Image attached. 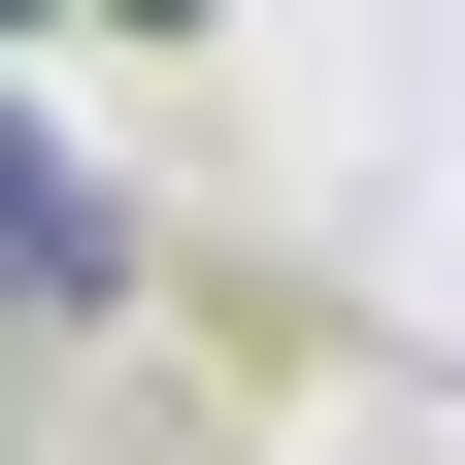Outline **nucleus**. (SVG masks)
<instances>
[{
	"mask_svg": "<svg viewBox=\"0 0 465 465\" xmlns=\"http://www.w3.org/2000/svg\"><path fill=\"white\" fill-rule=\"evenodd\" d=\"M0 34H34V0H0Z\"/></svg>",
	"mask_w": 465,
	"mask_h": 465,
	"instance_id": "obj_3",
	"label": "nucleus"
},
{
	"mask_svg": "<svg viewBox=\"0 0 465 465\" xmlns=\"http://www.w3.org/2000/svg\"><path fill=\"white\" fill-rule=\"evenodd\" d=\"M100 34H200V0H100Z\"/></svg>",
	"mask_w": 465,
	"mask_h": 465,
	"instance_id": "obj_2",
	"label": "nucleus"
},
{
	"mask_svg": "<svg viewBox=\"0 0 465 465\" xmlns=\"http://www.w3.org/2000/svg\"><path fill=\"white\" fill-rule=\"evenodd\" d=\"M100 300H134V200H100L34 100H0V332H100Z\"/></svg>",
	"mask_w": 465,
	"mask_h": 465,
	"instance_id": "obj_1",
	"label": "nucleus"
}]
</instances>
